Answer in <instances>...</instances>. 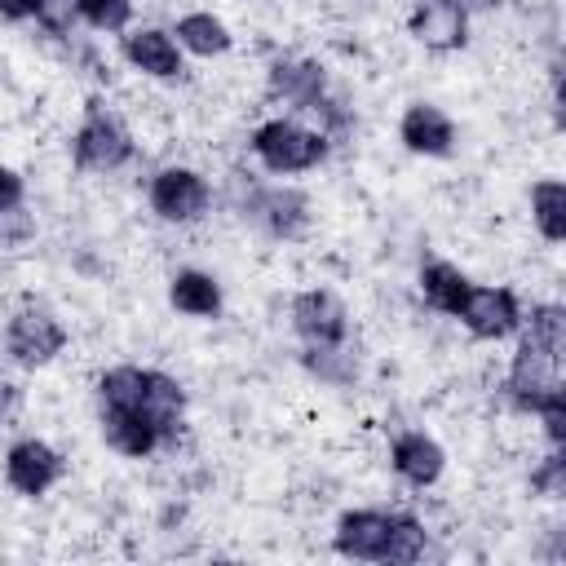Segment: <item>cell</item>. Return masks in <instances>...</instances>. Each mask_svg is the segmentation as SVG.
Segmentation results:
<instances>
[{
  "label": "cell",
  "instance_id": "cell-1",
  "mask_svg": "<svg viewBox=\"0 0 566 566\" xmlns=\"http://www.w3.org/2000/svg\"><path fill=\"white\" fill-rule=\"evenodd\" d=\"M526 332L517 340V354L509 363L504 394L517 411L539 416L562 394V354H566V310L562 305H535L531 318H522Z\"/></svg>",
  "mask_w": 566,
  "mask_h": 566
},
{
  "label": "cell",
  "instance_id": "cell-2",
  "mask_svg": "<svg viewBox=\"0 0 566 566\" xmlns=\"http://www.w3.org/2000/svg\"><path fill=\"white\" fill-rule=\"evenodd\" d=\"M252 155L261 159V168L292 177V172H310L327 159V133L305 128L296 119H265L252 128Z\"/></svg>",
  "mask_w": 566,
  "mask_h": 566
},
{
  "label": "cell",
  "instance_id": "cell-3",
  "mask_svg": "<svg viewBox=\"0 0 566 566\" xmlns=\"http://www.w3.org/2000/svg\"><path fill=\"white\" fill-rule=\"evenodd\" d=\"M71 155L84 172H115L133 159V133L124 128V119L115 111H106L102 102H88V111L71 137Z\"/></svg>",
  "mask_w": 566,
  "mask_h": 566
},
{
  "label": "cell",
  "instance_id": "cell-4",
  "mask_svg": "<svg viewBox=\"0 0 566 566\" xmlns=\"http://www.w3.org/2000/svg\"><path fill=\"white\" fill-rule=\"evenodd\" d=\"M270 93L274 97H283L287 106H296V111H310V115H323V133H340L349 119L336 111V102L327 97V75H323V66L318 62H310V57H279L274 66H270Z\"/></svg>",
  "mask_w": 566,
  "mask_h": 566
},
{
  "label": "cell",
  "instance_id": "cell-5",
  "mask_svg": "<svg viewBox=\"0 0 566 566\" xmlns=\"http://www.w3.org/2000/svg\"><path fill=\"white\" fill-rule=\"evenodd\" d=\"M146 199H150V212H155L159 221H168V226H190V221H199V217L208 212L212 190H208L203 172L172 164V168H159V172L150 177Z\"/></svg>",
  "mask_w": 566,
  "mask_h": 566
},
{
  "label": "cell",
  "instance_id": "cell-6",
  "mask_svg": "<svg viewBox=\"0 0 566 566\" xmlns=\"http://www.w3.org/2000/svg\"><path fill=\"white\" fill-rule=\"evenodd\" d=\"M66 345V327L40 310V305H27L9 318V332H4V349L18 367H49Z\"/></svg>",
  "mask_w": 566,
  "mask_h": 566
},
{
  "label": "cell",
  "instance_id": "cell-7",
  "mask_svg": "<svg viewBox=\"0 0 566 566\" xmlns=\"http://www.w3.org/2000/svg\"><path fill=\"white\" fill-rule=\"evenodd\" d=\"M455 318L478 336V340H504L522 327V305L509 287H469Z\"/></svg>",
  "mask_w": 566,
  "mask_h": 566
},
{
  "label": "cell",
  "instance_id": "cell-8",
  "mask_svg": "<svg viewBox=\"0 0 566 566\" xmlns=\"http://www.w3.org/2000/svg\"><path fill=\"white\" fill-rule=\"evenodd\" d=\"M292 327L305 345H345L349 336V314L340 305L336 292L327 287H310L292 296Z\"/></svg>",
  "mask_w": 566,
  "mask_h": 566
},
{
  "label": "cell",
  "instance_id": "cell-9",
  "mask_svg": "<svg viewBox=\"0 0 566 566\" xmlns=\"http://www.w3.org/2000/svg\"><path fill=\"white\" fill-rule=\"evenodd\" d=\"M57 478H62V455H57L44 438H18V442L4 451V482H9L18 495L35 500V495H44Z\"/></svg>",
  "mask_w": 566,
  "mask_h": 566
},
{
  "label": "cell",
  "instance_id": "cell-10",
  "mask_svg": "<svg viewBox=\"0 0 566 566\" xmlns=\"http://www.w3.org/2000/svg\"><path fill=\"white\" fill-rule=\"evenodd\" d=\"M243 212L274 239H296L310 226V199L292 186H261L248 195Z\"/></svg>",
  "mask_w": 566,
  "mask_h": 566
},
{
  "label": "cell",
  "instance_id": "cell-11",
  "mask_svg": "<svg viewBox=\"0 0 566 566\" xmlns=\"http://www.w3.org/2000/svg\"><path fill=\"white\" fill-rule=\"evenodd\" d=\"M407 31L433 49V53H451V49H464L469 40V9L460 0H420L407 18Z\"/></svg>",
  "mask_w": 566,
  "mask_h": 566
},
{
  "label": "cell",
  "instance_id": "cell-12",
  "mask_svg": "<svg viewBox=\"0 0 566 566\" xmlns=\"http://www.w3.org/2000/svg\"><path fill=\"white\" fill-rule=\"evenodd\" d=\"M389 526H394V513H385V509H354V513H345L336 522V553L354 557V562H385Z\"/></svg>",
  "mask_w": 566,
  "mask_h": 566
},
{
  "label": "cell",
  "instance_id": "cell-13",
  "mask_svg": "<svg viewBox=\"0 0 566 566\" xmlns=\"http://www.w3.org/2000/svg\"><path fill=\"white\" fill-rule=\"evenodd\" d=\"M137 411L164 433V442H172L177 429H181V416H186V389H181V380L168 376V371H159V367H146Z\"/></svg>",
  "mask_w": 566,
  "mask_h": 566
},
{
  "label": "cell",
  "instance_id": "cell-14",
  "mask_svg": "<svg viewBox=\"0 0 566 566\" xmlns=\"http://www.w3.org/2000/svg\"><path fill=\"white\" fill-rule=\"evenodd\" d=\"M389 464H394V473H398L402 482H411V486H433V482L442 478V469H447V455H442V447H438L424 429H407V433L394 438Z\"/></svg>",
  "mask_w": 566,
  "mask_h": 566
},
{
  "label": "cell",
  "instance_id": "cell-15",
  "mask_svg": "<svg viewBox=\"0 0 566 566\" xmlns=\"http://www.w3.org/2000/svg\"><path fill=\"white\" fill-rule=\"evenodd\" d=\"M398 137H402V146L411 155H433V159L438 155H451V146H455V128H451V119L433 102H411L402 111Z\"/></svg>",
  "mask_w": 566,
  "mask_h": 566
},
{
  "label": "cell",
  "instance_id": "cell-16",
  "mask_svg": "<svg viewBox=\"0 0 566 566\" xmlns=\"http://www.w3.org/2000/svg\"><path fill=\"white\" fill-rule=\"evenodd\" d=\"M124 57L150 80H177L181 75V44L159 27L128 31L124 35Z\"/></svg>",
  "mask_w": 566,
  "mask_h": 566
},
{
  "label": "cell",
  "instance_id": "cell-17",
  "mask_svg": "<svg viewBox=\"0 0 566 566\" xmlns=\"http://www.w3.org/2000/svg\"><path fill=\"white\" fill-rule=\"evenodd\" d=\"M102 438L111 451L128 460H146L150 451L164 447V433L150 420H142L137 411H119V407H102Z\"/></svg>",
  "mask_w": 566,
  "mask_h": 566
},
{
  "label": "cell",
  "instance_id": "cell-18",
  "mask_svg": "<svg viewBox=\"0 0 566 566\" xmlns=\"http://www.w3.org/2000/svg\"><path fill=\"white\" fill-rule=\"evenodd\" d=\"M168 301H172V310H181L190 318H217L221 314V283L203 270H177L168 279Z\"/></svg>",
  "mask_w": 566,
  "mask_h": 566
},
{
  "label": "cell",
  "instance_id": "cell-19",
  "mask_svg": "<svg viewBox=\"0 0 566 566\" xmlns=\"http://www.w3.org/2000/svg\"><path fill=\"white\" fill-rule=\"evenodd\" d=\"M469 287H473V283H469L451 261H429V265L420 270V296H424V305H433L438 314H451V318H455V310H460V301H464Z\"/></svg>",
  "mask_w": 566,
  "mask_h": 566
},
{
  "label": "cell",
  "instance_id": "cell-20",
  "mask_svg": "<svg viewBox=\"0 0 566 566\" xmlns=\"http://www.w3.org/2000/svg\"><path fill=\"white\" fill-rule=\"evenodd\" d=\"M531 217H535V230L548 243L566 239V186L557 177H544V181L531 186Z\"/></svg>",
  "mask_w": 566,
  "mask_h": 566
},
{
  "label": "cell",
  "instance_id": "cell-21",
  "mask_svg": "<svg viewBox=\"0 0 566 566\" xmlns=\"http://www.w3.org/2000/svg\"><path fill=\"white\" fill-rule=\"evenodd\" d=\"M177 44L190 49V53H199V57H217L234 40H230V31H226L221 18H212V13H186V18H177Z\"/></svg>",
  "mask_w": 566,
  "mask_h": 566
},
{
  "label": "cell",
  "instance_id": "cell-22",
  "mask_svg": "<svg viewBox=\"0 0 566 566\" xmlns=\"http://www.w3.org/2000/svg\"><path fill=\"white\" fill-rule=\"evenodd\" d=\"M424 544H429V535H424L420 517H411V513H394L389 544H385V562H420V557H424Z\"/></svg>",
  "mask_w": 566,
  "mask_h": 566
},
{
  "label": "cell",
  "instance_id": "cell-23",
  "mask_svg": "<svg viewBox=\"0 0 566 566\" xmlns=\"http://www.w3.org/2000/svg\"><path fill=\"white\" fill-rule=\"evenodd\" d=\"M305 367H310L318 380H332V385L354 380V363L345 358L340 345H310V349H305Z\"/></svg>",
  "mask_w": 566,
  "mask_h": 566
},
{
  "label": "cell",
  "instance_id": "cell-24",
  "mask_svg": "<svg viewBox=\"0 0 566 566\" xmlns=\"http://www.w3.org/2000/svg\"><path fill=\"white\" fill-rule=\"evenodd\" d=\"M75 9L93 31H124L133 18V0H75Z\"/></svg>",
  "mask_w": 566,
  "mask_h": 566
},
{
  "label": "cell",
  "instance_id": "cell-25",
  "mask_svg": "<svg viewBox=\"0 0 566 566\" xmlns=\"http://www.w3.org/2000/svg\"><path fill=\"white\" fill-rule=\"evenodd\" d=\"M531 491H539V495H548V500H557V495L566 491V460H562V447H553V451L531 469Z\"/></svg>",
  "mask_w": 566,
  "mask_h": 566
},
{
  "label": "cell",
  "instance_id": "cell-26",
  "mask_svg": "<svg viewBox=\"0 0 566 566\" xmlns=\"http://www.w3.org/2000/svg\"><path fill=\"white\" fill-rule=\"evenodd\" d=\"M75 18H80L75 0H40V9H35V22L44 31H53V35H71Z\"/></svg>",
  "mask_w": 566,
  "mask_h": 566
},
{
  "label": "cell",
  "instance_id": "cell-27",
  "mask_svg": "<svg viewBox=\"0 0 566 566\" xmlns=\"http://www.w3.org/2000/svg\"><path fill=\"white\" fill-rule=\"evenodd\" d=\"M22 195H27L22 177H18L13 168H4V164H0V217H13V212L22 208Z\"/></svg>",
  "mask_w": 566,
  "mask_h": 566
},
{
  "label": "cell",
  "instance_id": "cell-28",
  "mask_svg": "<svg viewBox=\"0 0 566 566\" xmlns=\"http://www.w3.org/2000/svg\"><path fill=\"white\" fill-rule=\"evenodd\" d=\"M35 9H40V0H0V18H9V22H27V18H35Z\"/></svg>",
  "mask_w": 566,
  "mask_h": 566
},
{
  "label": "cell",
  "instance_id": "cell-29",
  "mask_svg": "<svg viewBox=\"0 0 566 566\" xmlns=\"http://www.w3.org/2000/svg\"><path fill=\"white\" fill-rule=\"evenodd\" d=\"M13 398H18V394H13V385H9V380H0V420L9 416V407H13Z\"/></svg>",
  "mask_w": 566,
  "mask_h": 566
},
{
  "label": "cell",
  "instance_id": "cell-30",
  "mask_svg": "<svg viewBox=\"0 0 566 566\" xmlns=\"http://www.w3.org/2000/svg\"><path fill=\"white\" fill-rule=\"evenodd\" d=\"M464 9H495V4H504V0H460Z\"/></svg>",
  "mask_w": 566,
  "mask_h": 566
}]
</instances>
